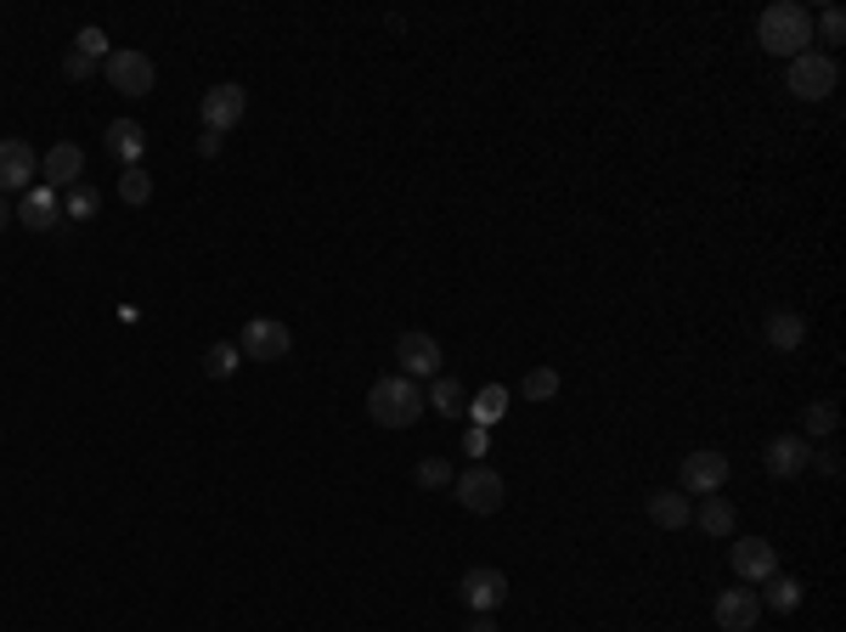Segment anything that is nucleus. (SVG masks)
Segmentation results:
<instances>
[{
	"instance_id": "nucleus-23",
	"label": "nucleus",
	"mask_w": 846,
	"mask_h": 632,
	"mask_svg": "<svg viewBox=\"0 0 846 632\" xmlns=\"http://www.w3.org/2000/svg\"><path fill=\"white\" fill-rule=\"evenodd\" d=\"M424 401H435V413H440V418H463V407H469L463 384H458V378H446V373L435 378V390H429Z\"/></svg>"
},
{
	"instance_id": "nucleus-27",
	"label": "nucleus",
	"mask_w": 846,
	"mask_h": 632,
	"mask_svg": "<svg viewBox=\"0 0 846 632\" xmlns=\"http://www.w3.org/2000/svg\"><path fill=\"white\" fill-rule=\"evenodd\" d=\"M119 199H125L130 210H136V204H147V199H153V175H147L141 164H136V170H125V175H119Z\"/></svg>"
},
{
	"instance_id": "nucleus-15",
	"label": "nucleus",
	"mask_w": 846,
	"mask_h": 632,
	"mask_svg": "<svg viewBox=\"0 0 846 632\" xmlns=\"http://www.w3.org/2000/svg\"><path fill=\"white\" fill-rule=\"evenodd\" d=\"M40 175H45V186H52V192H68V186H79V175H85V153L74 148V141H57V148H45Z\"/></svg>"
},
{
	"instance_id": "nucleus-32",
	"label": "nucleus",
	"mask_w": 846,
	"mask_h": 632,
	"mask_svg": "<svg viewBox=\"0 0 846 632\" xmlns=\"http://www.w3.org/2000/svg\"><path fill=\"white\" fill-rule=\"evenodd\" d=\"M485 447H491V429H474V424H469V429H463V452H469V458H485Z\"/></svg>"
},
{
	"instance_id": "nucleus-31",
	"label": "nucleus",
	"mask_w": 846,
	"mask_h": 632,
	"mask_svg": "<svg viewBox=\"0 0 846 632\" xmlns=\"http://www.w3.org/2000/svg\"><path fill=\"white\" fill-rule=\"evenodd\" d=\"M813 34H818L824 45H840V40H846V12H840V7H824L818 23H813Z\"/></svg>"
},
{
	"instance_id": "nucleus-8",
	"label": "nucleus",
	"mask_w": 846,
	"mask_h": 632,
	"mask_svg": "<svg viewBox=\"0 0 846 632\" xmlns=\"http://www.w3.org/2000/svg\"><path fill=\"white\" fill-rule=\"evenodd\" d=\"M34 181H40V153L23 136H7L0 141V199H7V192H29Z\"/></svg>"
},
{
	"instance_id": "nucleus-29",
	"label": "nucleus",
	"mask_w": 846,
	"mask_h": 632,
	"mask_svg": "<svg viewBox=\"0 0 846 632\" xmlns=\"http://www.w3.org/2000/svg\"><path fill=\"white\" fill-rule=\"evenodd\" d=\"M96 210H103V192L85 186V181H79V186H68V210H63L68 221H90Z\"/></svg>"
},
{
	"instance_id": "nucleus-13",
	"label": "nucleus",
	"mask_w": 846,
	"mask_h": 632,
	"mask_svg": "<svg viewBox=\"0 0 846 632\" xmlns=\"http://www.w3.org/2000/svg\"><path fill=\"white\" fill-rule=\"evenodd\" d=\"M711 615H717L722 632H751L762 621V599H757V588H722Z\"/></svg>"
},
{
	"instance_id": "nucleus-14",
	"label": "nucleus",
	"mask_w": 846,
	"mask_h": 632,
	"mask_svg": "<svg viewBox=\"0 0 846 632\" xmlns=\"http://www.w3.org/2000/svg\"><path fill=\"white\" fill-rule=\"evenodd\" d=\"M395 362H401L407 378H440V345H435V333H401V345H395Z\"/></svg>"
},
{
	"instance_id": "nucleus-7",
	"label": "nucleus",
	"mask_w": 846,
	"mask_h": 632,
	"mask_svg": "<svg viewBox=\"0 0 846 632\" xmlns=\"http://www.w3.org/2000/svg\"><path fill=\"white\" fill-rule=\"evenodd\" d=\"M243 114H248V90L243 85H210L204 90V103H197V119H204V130L210 136H226V130H237L243 125Z\"/></svg>"
},
{
	"instance_id": "nucleus-6",
	"label": "nucleus",
	"mask_w": 846,
	"mask_h": 632,
	"mask_svg": "<svg viewBox=\"0 0 846 632\" xmlns=\"http://www.w3.org/2000/svg\"><path fill=\"white\" fill-rule=\"evenodd\" d=\"M452 497H458L469 514H496V508L508 503V485H503V474H496V469L474 463V469H463V474L452 480Z\"/></svg>"
},
{
	"instance_id": "nucleus-5",
	"label": "nucleus",
	"mask_w": 846,
	"mask_h": 632,
	"mask_svg": "<svg viewBox=\"0 0 846 632\" xmlns=\"http://www.w3.org/2000/svg\"><path fill=\"white\" fill-rule=\"evenodd\" d=\"M237 351H243V362H288L293 333L277 317H248L243 333H237Z\"/></svg>"
},
{
	"instance_id": "nucleus-17",
	"label": "nucleus",
	"mask_w": 846,
	"mask_h": 632,
	"mask_svg": "<svg viewBox=\"0 0 846 632\" xmlns=\"http://www.w3.org/2000/svg\"><path fill=\"white\" fill-rule=\"evenodd\" d=\"M18 221L23 226H34V232H45V226H57L63 221V204H57V192L45 186V181H34L23 199H18Z\"/></svg>"
},
{
	"instance_id": "nucleus-34",
	"label": "nucleus",
	"mask_w": 846,
	"mask_h": 632,
	"mask_svg": "<svg viewBox=\"0 0 846 632\" xmlns=\"http://www.w3.org/2000/svg\"><path fill=\"white\" fill-rule=\"evenodd\" d=\"M818 469H824V474L835 480V474H840V458H835V452H818Z\"/></svg>"
},
{
	"instance_id": "nucleus-25",
	"label": "nucleus",
	"mask_w": 846,
	"mask_h": 632,
	"mask_svg": "<svg viewBox=\"0 0 846 632\" xmlns=\"http://www.w3.org/2000/svg\"><path fill=\"white\" fill-rule=\"evenodd\" d=\"M237 367H243V351H237V345H226V339L204 351V373H210V378H232Z\"/></svg>"
},
{
	"instance_id": "nucleus-26",
	"label": "nucleus",
	"mask_w": 846,
	"mask_h": 632,
	"mask_svg": "<svg viewBox=\"0 0 846 632\" xmlns=\"http://www.w3.org/2000/svg\"><path fill=\"white\" fill-rule=\"evenodd\" d=\"M74 52H79V57H90V63H108V57H114V45H108V34L96 29V23H85V29L74 34Z\"/></svg>"
},
{
	"instance_id": "nucleus-28",
	"label": "nucleus",
	"mask_w": 846,
	"mask_h": 632,
	"mask_svg": "<svg viewBox=\"0 0 846 632\" xmlns=\"http://www.w3.org/2000/svg\"><path fill=\"white\" fill-rule=\"evenodd\" d=\"M452 463H446V458H424L418 463V485H424V492H452Z\"/></svg>"
},
{
	"instance_id": "nucleus-16",
	"label": "nucleus",
	"mask_w": 846,
	"mask_h": 632,
	"mask_svg": "<svg viewBox=\"0 0 846 632\" xmlns=\"http://www.w3.org/2000/svg\"><path fill=\"white\" fill-rule=\"evenodd\" d=\"M643 514H650V525H661V531H683V525H694V503H688L683 492H672V485H661V492L643 497Z\"/></svg>"
},
{
	"instance_id": "nucleus-30",
	"label": "nucleus",
	"mask_w": 846,
	"mask_h": 632,
	"mask_svg": "<svg viewBox=\"0 0 846 632\" xmlns=\"http://www.w3.org/2000/svg\"><path fill=\"white\" fill-rule=\"evenodd\" d=\"M840 429V407L835 401H813L807 407V441H818V435H835Z\"/></svg>"
},
{
	"instance_id": "nucleus-36",
	"label": "nucleus",
	"mask_w": 846,
	"mask_h": 632,
	"mask_svg": "<svg viewBox=\"0 0 846 632\" xmlns=\"http://www.w3.org/2000/svg\"><path fill=\"white\" fill-rule=\"evenodd\" d=\"M7 221H12V204H7V199H0V232H7Z\"/></svg>"
},
{
	"instance_id": "nucleus-2",
	"label": "nucleus",
	"mask_w": 846,
	"mask_h": 632,
	"mask_svg": "<svg viewBox=\"0 0 846 632\" xmlns=\"http://www.w3.org/2000/svg\"><path fill=\"white\" fill-rule=\"evenodd\" d=\"M424 390H418V378H407V373H389V378H378L373 390H367V418L378 424V429H413L418 418H424Z\"/></svg>"
},
{
	"instance_id": "nucleus-18",
	"label": "nucleus",
	"mask_w": 846,
	"mask_h": 632,
	"mask_svg": "<svg viewBox=\"0 0 846 632\" xmlns=\"http://www.w3.org/2000/svg\"><path fill=\"white\" fill-rule=\"evenodd\" d=\"M762 339H768L773 351H802V339H807V317H802V311H790V306H779V311H768Z\"/></svg>"
},
{
	"instance_id": "nucleus-24",
	"label": "nucleus",
	"mask_w": 846,
	"mask_h": 632,
	"mask_svg": "<svg viewBox=\"0 0 846 632\" xmlns=\"http://www.w3.org/2000/svg\"><path fill=\"white\" fill-rule=\"evenodd\" d=\"M520 396L536 401V407H542V401H554V396H559V373H554V367H531L525 384H520Z\"/></svg>"
},
{
	"instance_id": "nucleus-22",
	"label": "nucleus",
	"mask_w": 846,
	"mask_h": 632,
	"mask_svg": "<svg viewBox=\"0 0 846 632\" xmlns=\"http://www.w3.org/2000/svg\"><path fill=\"white\" fill-rule=\"evenodd\" d=\"M762 588H768V593H757V599H762V610H779V615H790L795 604H802V581H795V576H784V570H773V576L762 581Z\"/></svg>"
},
{
	"instance_id": "nucleus-4",
	"label": "nucleus",
	"mask_w": 846,
	"mask_h": 632,
	"mask_svg": "<svg viewBox=\"0 0 846 632\" xmlns=\"http://www.w3.org/2000/svg\"><path fill=\"white\" fill-rule=\"evenodd\" d=\"M103 79H108L119 96H130V103H141V96H153V85H159V68H153V57H147V52H136V45H119V52L103 63Z\"/></svg>"
},
{
	"instance_id": "nucleus-21",
	"label": "nucleus",
	"mask_w": 846,
	"mask_h": 632,
	"mask_svg": "<svg viewBox=\"0 0 846 632\" xmlns=\"http://www.w3.org/2000/svg\"><path fill=\"white\" fill-rule=\"evenodd\" d=\"M469 413V424L474 429H491V424H503V413H508V390H503V384H485V390L463 407Z\"/></svg>"
},
{
	"instance_id": "nucleus-33",
	"label": "nucleus",
	"mask_w": 846,
	"mask_h": 632,
	"mask_svg": "<svg viewBox=\"0 0 846 632\" xmlns=\"http://www.w3.org/2000/svg\"><path fill=\"white\" fill-rule=\"evenodd\" d=\"M63 74H68V79H90V74H96V63H90V57H79V52H68V57H63Z\"/></svg>"
},
{
	"instance_id": "nucleus-20",
	"label": "nucleus",
	"mask_w": 846,
	"mask_h": 632,
	"mask_svg": "<svg viewBox=\"0 0 846 632\" xmlns=\"http://www.w3.org/2000/svg\"><path fill=\"white\" fill-rule=\"evenodd\" d=\"M694 525H700L706 537H733L739 514H733V503L722 492H711V497H700V508H694Z\"/></svg>"
},
{
	"instance_id": "nucleus-35",
	"label": "nucleus",
	"mask_w": 846,
	"mask_h": 632,
	"mask_svg": "<svg viewBox=\"0 0 846 632\" xmlns=\"http://www.w3.org/2000/svg\"><path fill=\"white\" fill-rule=\"evenodd\" d=\"M469 632H496V621H491V615H474V621H469Z\"/></svg>"
},
{
	"instance_id": "nucleus-1",
	"label": "nucleus",
	"mask_w": 846,
	"mask_h": 632,
	"mask_svg": "<svg viewBox=\"0 0 846 632\" xmlns=\"http://www.w3.org/2000/svg\"><path fill=\"white\" fill-rule=\"evenodd\" d=\"M757 40H762L768 57H784V63L802 57V52H813V12L802 0H773L757 23Z\"/></svg>"
},
{
	"instance_id": "nucleus-12",
	"label": "nucleus",
	"mask_w": 846,
	"mask_h": 632,
	"mask_svg": "<svg viewBox=\"0 0 846 632\" xmlns=\"http://www.w3.org/2000/svg\"><path fill=\"white\" fill-rule=\"evenodd\" d=\"M762 469L773 480H795L802 469H813V441H807V435H773L768 452H762Z\"/></svg>"
},
{
	"instance_id": "nucleus-9",
	"label": "nucleus",
	"mask_w": 846,
	"mask_h": 632,
	"mask_svg": "<svg viewBox=\"0 0 846 632\" xmlns=\"http://www.w3.org/2000/svg\"><path fill=\"white\" fill-rule=\"evenodd\" d=\"M458 599H463L474 615L503 610V599H508V576H503V570H491V565H474V570H463V581H458Z\"/></svg>"
},
{
	"instance_id": "nucleus-10",
	"label": "nucleus",
	"mask_w": 846,
	"mask_h": 632,
	"mask_svg": "<svg viewBox=\"0 0 846 632\" xmlns=\"http://www.w3.org/2000/svg\"><path fill=\"white\" fill-rule=\"evenodd\" d=\"M728 565H733V576L745 581V588H762V581L779 570V548L768 537H739L733 554H728Z\"/></svg>"
},
{
	"instance_id": "nucleus-3",
	"label": "nucleus",
	"mask_w": 846,
	"mask_h": 632,
	"mask_svg": "<svg viewBox=\"0 0 846 632\" xmlns=\"http://www.w3.org/2000/svg\"><path fill=\"white\" fill-rule=\"evenodd\" d=\"M784 85H790V96H802V103H824L840 85V68H835L829 52H802V57L784 63Z\"/></svg>"
},
{
	"instance_id": "nucleus-11",
	"label": "nucleus",
	"mask_w": 846,
	"mask_h": 632,
	"mask_svg": "<svg viewBox=\"0 0 846 632\" xmlns=\"http://www.w3.org/2000/svg\"><path fill=\"white\" fill-rule=\"evenodd\" d=\"M683 497H711V492H722V480H728V458L722 452H711V447H700V452H688L683 458Z\"/></svg>"
},
{
	"instance_id": "nucleus-19",
	"label": "nucleus",
	"mask_w": 846,
	"mask_h": 632,
	"mask_svg": "<svg viewBox=\"0 0 846 632\" xmlns=\"http://www.w3.org/2000/svg\"><path fill=\"white\" fill-rule=\"evenodd\" d=\"M103 141H108V153H114L125 170H136V164H141V153H147V130H141L136 119H114Z\"/></svg>"
}]
</instances>
